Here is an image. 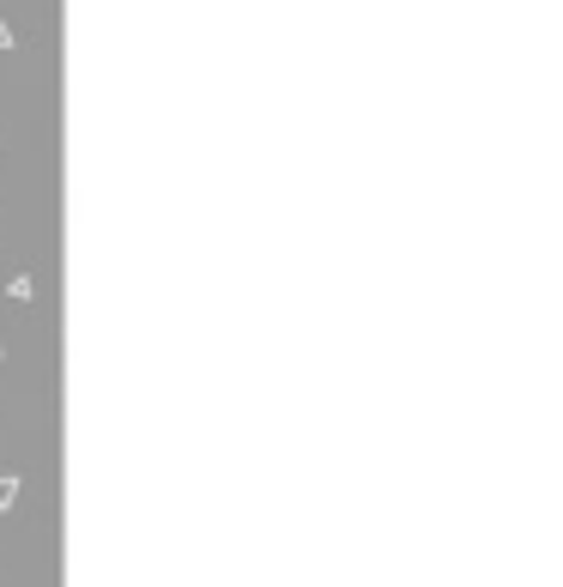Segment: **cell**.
<instances>
[{
  "label": "cell",
  "instance_id": "6da1fadb",
  "mask_svg": "<svg viewBox=\"0 0 563 587\" xmlns=\"http://www.w3.org/2000/svg\"><path fill=\"white\" fill-rule=\"evenodd\" d=\"M19 491H24V484L12 479V472H0V509H12V503H19Z\"/></svg>",
  "mask_w": 563,
  "mask_h": 587
},
{
  "label": "cell",
  "instance_id": "7a4b0ae2",
  "mask_svg": "<svg viewBox=\"0 0 563 587\" xmlns=\"http://www.w3.org/2000/svg\"><path fill=\"white\" fill-rule=\"evenodd\" d=\"M12 43H19V36H12V24L0 19V49H12Z\"/></svg>",
  "mask_w": 563,
  "mask_h": 587
}]
</instances>
